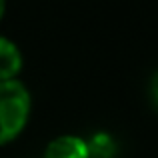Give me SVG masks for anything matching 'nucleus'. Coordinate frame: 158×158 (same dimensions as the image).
Listing matches in <instances>:
<instances>
[{
  "instance_id": "obj_1",
  "label": "nucleus",
  "mask_w": 158,
  "mask_h": 158,
  "mask_svg": "<svg viewBox=\"0 0 158 158\" xmlns=\"http://www.w3.org/2000/svg\"><path fill=\"white\" fill-rule=\"evenodd\" d=\"M30 114V94L20 80L0 82V144L16 138Z\"/></svg>"
},
{
  "instance_id": "obj_2",
  "label": "nucleus",
  "mask_w": 158,
  "mask_h": 158,
  "mask_svg": "<svg viewBox=\"0 0 158 158\" xmlns=\"http://www.w3.org/2000/svg\"><path fill=\"white\" fill-rule=\"evenodd\" d=\"M88 144L78 136H58L48 144L44 158H88Z\"/></svg>"
},
{
  "instance_id": "obj_3",
  "label": "nucleus",
  "mask_w": 158,
  "mask_h": 158,
  "mask_svg": "<svg viewBox=\"0 0 158 158\" xmlns=\"http://www.w3.org/2000/svg\"><path fill=\"white\" fill-rule=\"evenodd\" d=\"M22 68V54L12 40L0 36V82L12 80Z\"/></svg>"
},
{
  "instance_id": "obj_4",
  "label": "nucleus",
  "mask_w": 158,
  "mask_h": 158,
  "mask_svg": "<svg viewBox=\"0 0 158 158\" xmlns=\"http://www.w3.org/2000/svg\"><path fill=\"white\" fill-rule=\"evenodd\" d=\"M150 90H152V98H154L156 106H158V72L152 76V84H150Z\"/></svg>"
},
{
  "instance_id": "obj_5",
  "label": "nucleus",
  "mask_w": 158,
  "mask_h": 158,
  "mask_svg": "<svg viewBox=\"0 0 158 158\" xmlns=\"http://www.w3.org/2000/svg\"><path fill=\"white\" fill-rule=\"evenodd\" d=\"M4 8H6V6H4V2L0 0V18H2V14H4Z\"/></svg>"
}]
</instances>
